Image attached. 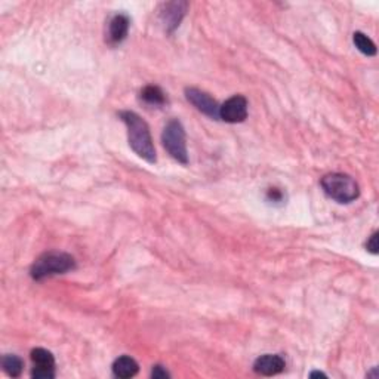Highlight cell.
I'll use <instances>...</instances> for the list:
<instances>
[{"label":"cell","mask_w":379,"mask_h":379,"mask_svg":"<svg viewBox=\"0 0 379 379\" xmlns=\"http://www.w3.org/2000/svg\"><path fill=\"white\" fill-rule=\"evenodd\" d=\"M138 371H140V366H138L135 360L129 356L119 357L113 363V375L120 379L134 378L138 374Z\"/></svg>","instance_id":"cell-11"},{"label":"cell","mask_w":379,"mask_h":379,"mask_svg":"<svg viewBox=\"0 0 379 379\" xmlns=\"http://www.w3.org/2000/svg\"><path fill=\"white\" fill-rule=\"evenodd\" d=\"M129 25H131V20H129L127 15L116 14L114 16H112V20L108 21L106 36V40L108 42V45L114 46L122 43L129 33Z\"/></svg>","instance_id":"cell-9"},{"label":"cell","mask_w":379,"mask_h":379,"mask_svg":"<svg viewBox=\"0 0 379 379\" xmlns=\"http://www.w3.org/2000/svg\"><path fill=\"white\" fill-rule=\"evenodd\" d=\"M186 97L190 103L203 114H206L210 119H215V120L219 119V107L221 106L209 94H206V92H203L197 88H187Z\"/></svg>","instance_id":"cell-7"},{"label":"cell","mask_w":379,"mask_h":379,"mask_svg":"<svg viewBox=\"0 0 379 379\" xmlns=\"http://www.w3.org/2000/svg\"><path fill=\"white\" fill-rule=\"evenodd\" d=\"M151 376H153L154 379H164V378H169L171 375H169V372L166 371V369H164L163 366L156 365V366H153Z\"/></svg>","instance_id":"cell-17"},{"label":"cell","mask_w":379,"mask_h":379,"mask_svg":"<svg viewBox=\"0 0 379 379\" xmlns=\"http://www.w3.org/2000/svg\"><path fill=\"white\" fill-rule=\"evenodd\" d=\"M162 144L175 160L182 164H188L186 129L178 119H172L166 123L162 132Z\"/></svg>","instance_id":"cell-4"},{"label":"cell","mask_w":379,"mask_h":379,"mask_svg":"<svg viewBox=\"0 0 379 379\" xmlns=\"http://www.w3.org/2000/svg\"><path fill=\"white\" fill-rule=\"evenodd\" d=\"M76 268V260L66 252H46L40 255L30 268L33 280H43L46 277L66 274Z\"/></svg>","instance_id":"cell-2"},{"label":"cell","mask_w":379,"mask_h":379,"mask_svg":"<svg viewBox=\"0 0 379 379\" xmlns=\"http://www.w3.org/2000/svg\"><path fill=\"white\" fill-rule=\"evenodd\" d=\"M353 42L356 45V48L363 55H366V57H375L376 55V45L372 42V39H369L365 33L356 32L353 34Z\"/></svg>","instance_id":"cell-14"},{"label":"cell","mask_w":379,"mask_h":379,"mask_svg":"<svg viewBox=\"0 0 379 379\" xmlns=\"http://www.w3.org/2000/svg\"><path fill=\"white\" fill-rule=\"evenodd\" d=\"M120 119L127 127V141L131 149L136 156L149 163H156L157 156L153 144V138L150 134V127L145 120L134 112H122L119 114Z\"/></svg>","instance_id":"cell-1"},{"label":"cell","mask_w":379,"mask_h":379,"mask_svg":"<svg viewBox=\"0 0 379 379\" xmlns=\"http://www.w3.org/2000/svg\"><path fill=\"white\" fill-rule=\"evenodd\" d=\"M320 186L328 197L341 203V205L354 201L360 196L358 184L347 173H328L321 178Z\"/></svg>","instance_id":"cell-3"},{"label":"cell","mask_w":379,"mask_h":379,"mask_svg":"<svg viewBox=\"0 0 379 379\" xmlns=\"http://www.w3.org/2000/svg\"><path fill=\"white\" fill-rule=\"evenodd\" d=\"M2 367H3V371L6 372L8 376L18 378V376L21 375L23 369H24V362L18 356L6 354L2 358Z\"/></svg>","instance_id":"cell-13"},{"label":"cell","mask_w":379,"mask_h":379,"mask_svg":"<svg viewBox=\"0 0 379 379\" xmlns=\"http://www.w3.org/2000/svg\"><path fill=\"white\" fill-rule=\"evenodd\" d=\"M286 362L279 354H264L258 357L254 363V371L262 376H274L284 371Z\"/></svg>","instance_id":"cell-10"},{"label":"cell","mask_w":379,"mask_h":379,"mask_svg":"<svg viewBox=\"0 0 379 379\" xmlns=\"http://www.w3.org/2000/svg\"><path fill=\"white\" fill-rule=\"evenodd\" d=\"M247 117V99L243 95L228 98L219 107V119L227 123H242Z\"/></svg>","instance_id":"cell-6"},{"label":"cell","mask_w":379,"mask_h":379,"mask_svg":"<svg viewBox=\"0 0 379 379\" xmlns=\"http://www.w3.org/2000/svg\"><path fill=\"white\" fill-rule=\"evenodd\" d=\"M316 376H321V378H326V375L323 372H311L310 374V378H316Z\"/></svg>","instance_id":"cell-18"},{"label":"cell","mask_w":379,"mask_h":379,"mask_svg":"<svg viewBox=\"0 0 379 379\" xmlns=\"http://www.w3.org/2000/svg\"><path fill=\"white\" fill-rule=\"evenodd\" d=\"M141 98L150 106H164L168 103V98H166L164 92L159 86H154V85L145 86L141 90Z\"/></svg>","instance_id":"cell-12"},{"label":"cell","mask_w":379,"mask_h":379,"mask_svg":"<svg viewBox=\"0 0 379 379\" xmlns=\"http://www.w3.org/2000/svg\"><path fill=\"white\" fill-rule=\"evenodd\" d=\"M33 371L32 376L34 379H53L55 378V357L51 351L45 348H34L32 351Z\"/></svg>","instance_id":"cell-5"},{"label":"cell","mask_w":379,"mask_h":379,"mask_svg":"<svg viewBox=\"0 0 379 379\" xmlns=\"http://www.w3.org/2000/svg\"><path fill=\"white\" fill-rule=\"evenodd\" d=\"M366 249H367V251L371 252V254H374V255H376V254L379 252V251H378V249H379V245H378V233H374L371 237H369L367 243H366Z\"/></svg>","instance_id":"cell-15"},{"label":"cell","mask_w":379,"mask_h":379,"mask_svg":"<svg viewBox=\"0 0 379 379\" xmlns=\"http://www.w3.org/2000/svg\"><path fill=\"white\" fill-rule=\"evenodd\" d=\"M283 197H284L283 193L279 188H270L267 193V200L268 201H273V203L283 201Z\"/></svg>","instance_id":"cell-16"},{"label":"cell","mask_w":379,"mask_h":379,"mask_svg":"<svg viewBox=\"0 0 379 379\" xmlns=\"http://www.w3.org/2000/svg\"><path fill=\"white\" fill-rule=\"evenodd\" d=\"M187 6L188 5L186 2H169L162 5L160 20L164 24L166 32L172 33L175 29H177L184 15H186Z\"/></svg>","instance_id":"cell-8"}]
</instances>
